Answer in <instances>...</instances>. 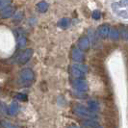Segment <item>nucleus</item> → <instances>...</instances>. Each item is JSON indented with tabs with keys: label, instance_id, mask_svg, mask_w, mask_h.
<instances>
[{
	"label": "nucleus",
	"instance_id": "nucleus-1",
	"mask_svg": "<svg viewBox=\"0 0 128 128\" xmlns=\"http://www.w3.org/2000/svg\"><path fill=\"white\" fill-rule=\"evenodd\" d=\"M35 78V74L31 68H23L18 74V83L20 87H29L31 86Z\"/></svg>",
	"mask_w": 128,
	"mask_h": 128
},
{
	"label": "nucleus",
	"instance_id": "nucleus-2",
	"mask_svg": "<svg viewBox=\"0 0 128 128\" xmlns=\"http://www.w3.org/2000/svg\"><path fill=\"white\" fill-rule=\"evenodd\" d=\"M70 72L71 76H73L76 79H84V76L88 72V68L87 66L75 63L70 66Z\"/></svg>",
	"mask_w": 128,
	"mask_h": 128
},
{
	"label": "nucleus",
	"instance_id": "nucleus-3",
	"mask_svg": "<svg viewBox=\"0 0 128 128\" xmlns=\"http://www.w3.org/2000/svg\"><path fill=\"white\" fill-rule=\"evenodd\" d=\"M73 112L78 116H85V118H96V115L92 113V111H90V109H88L83 105H75L73 107Z\"/></svg>",
	"mask_w": 128,
	"mask_h": 128
},
{
	"label": "nucleus",
	"instance_id": "nucleus-4",
	"mask_svg": "<svg viewBox=\"0 0 128 128\" xmlns=\"http://www.w3.org/2000/svg\"><path fill=\"white\" fill-rule=\"evenodd\" d=\"M72 87L74 88V90L80 92H87L89 90V85L87 83L86 80L84 79H76L74 78V80H72Z\"/></svg>",
	"mask_w": 128,
	"mask_h": 128
},
{
	"label": "nucleus",
	"instance_id": "nucleus-5",
	"mask_svg": "<svg viewBox=\"0 0 128 128\" xmlns=\"http://www.w3.org/2000/svg\"><path fill=\"white\" fill-rule=\"evenodd\" d=\"M71 59L72 61H74L75 63H78V64L83 63L85 60L83 51L79 47H73L71 50Z\"/></svg>",
	"mask_w": 128,
	"mask_h": 128
},
{
	"label": "nucleus",
	"instance_id": "nucleus-6",
	"mask_svg": "<svg viewBox=\"0 0 128 128\" xmlns=\"http://www.w3.org/2000/svg\"><path fill=\"white\" fill-rule=\"evenodd\" d=\"M32 55H33V50L31 48H27L25 50H23V51L18 55V64H26V63L31 59Z\"/></svg>",
	"mask_w": 128,
	"mask_h": 128
},
{
	"label": "nucleus",
	"instance_id": "nucleus-7",
	"mask_svg": "<svg viewBox=\"0 0 128 128\" xmlns=\"http://www.w3.org/2000/svg\"><path fill=\"white\" fill-rule=\"evenodd\" d=\"M111 7H112V10H113L114 14H116L118 18L123 19H128V9H126V8H118V7L116 6L114 3H112Z\"/></svg>",
	"mask_w": 128,
	"mask_h": 128
},
{
	"label": "nucleus",
	"instance_id": "nucleus-8",
	"mask_svg": "<svg viewBox=\"0 0 128 128\" xmlns=\"http://www.w3.org/2000/svg\"><path fill=\"white\" fill-rule=\"evenodd\" d=\"M111 27L109 24H101L97 27V34L100 38H107L110 36Z\"/></svg>",
	"mask_w": 128,
	"mask_h": 128
},
{
	"label": "nucleus",
	"instance_id": "nucleus-9",
	"mask_svg": "<svg viewBox=\"0 0 128 128\" xmlns=\"http://www.w3.org/2000/svg\"><path fill=\"white\" fill-rule=\"evenodd\" d=\"M77 45H78V47H79L82 51H87V50H89V48H90V40L88 38V37L83 36V37H81V38L78 40Z\"/></svg>",
	"mask_w": 128,
	"mask_h": 128
},
{
	"label": "nucleus",
	"instance_id": "nucleus-10",
	"mask_svg": "<svg viewBox=\"0 0 128 128\" xmlns=\"http://www.w3.org/2000/svg\"><path fill=\"white\" fill-rule=\"evenodd\" d=\"M14 14H16V8L12 5H10V6L4 8L3 10H1V18H10Z\"/></svg>",
	"mask_w": 128,
	"mask_h": 128
},
{
	"label": "nucleus",
	"instance_id": "nucleus-11",
	"mask_svg": "<svg viewBox=\"0 0 128 128\" xmlns=\"http://www.w3.org/2000/svg\"><path fill=\"white\" fill-rule=\"evenodd\" d=\"M48 8H49V5L45 1H40L38 3H37V5H36V10L40 14H44L45 12H47Z\"/></svg>",
	"mask_w": 128,
	"mask_h": 128
},
{
	"label": "nucleus",
	"instance_id": "nucleus-12",
	"mask_svg": "<svg viewBox=\"0 0 128 128\" xmlns=\"http://www.w3.org/2000/svg\"><path fill=\"white\" fill-rule=\"evenodd\" d=\"M70 25V19L68 18H61L59 21H58L57 23V26L59 28H61V29H66V28H68Z\"/></svg>",
	"mask_w": 128,
	"mask_h": 128
},
{
	"label": "nucleus",
	"instance_id": "nucleus-13",
	"mask_svg": "<svg viewBox=\"0 0 128 128\" xmlns=\"http://www.w3.org/2000/svg\"><path fill=\"white\" fill-rule=\"evenodd\" d=\"M109 38L112 40H118L120 38V30L118 28H111V32H110Z\"/></svg>",
	"mask_w": 128,
	"mask_h": 128
},
{
	"label": "nucleus",
	"instance_id": "nucleus-14",
	"mask_svg": "<svg viewBox=\"0 0 128 128\" xmlns=\"http://www.w3.org/2000/svg\"><path fill=\"white\" fill-rule=\"evenodd\" d=\"M120 38L123 40H128V26L122 25L120 29Z\"/></svg>",
	"mask_w": 128,
	"mask_h": 128
},
{
	"label": "nucleus",
	"instance_id": "nucleus-15",
	"mask_svg": "<svg viewBox=\"0 0 128 128\" xmlns=\"http://www.w3.org/2000/svg\"><path fill=\"white\" fill-rule=\"evenodd\" d=\"M88 107H89V109H90V111H92V112L97 111V110L99 109V105H98L97 101L94 100V99H90V100L88 101Z\"/></svg>",
	"mask_w": 128,
	"mask_h": 128
},
{
	"label": "nucleus",
	"instance_id": "nucleus-16",
	"mask_svg": "<svg viewBox=\"0 0 128 128\" xmlns=\"http://www.w3.org/2000/svg\"><path fill=\"white\" fill-rule=\"evenodd\" d=\"M26 44H27V40H26V38L23 36V35H18V48H24L26 46Z\"/></svg>",
	"mask_w": 128,
	"mask_h": 128
},
{
	"label": "nucleus",
	"instance_id": "nucleus-17",
	"mask_svg": "<svg viewBox=\"0 0 128 128\" xmlns=\"http://www.w3.org/2000/svg\"><path fill=\"white\" fill-rule=\"evenodd\" d=\"M114 4L116 7H118V8H126V9H128V0H120L118 2H114Z\"/></svg>",
	"mask_w": 128,
	"mask_h": 128
},
{
	"label": "nucleus",
	"instance_id": "nucleus-18",
	"mask_svg": "<svg viewBox=\"0 0 128 128\" xmlns=\"http://www.w3.org/2000/svg\"><path fill=\"white\" fill-rule=\"evenodd\" d=\"M88 127L90 128H101V126L99 125V123L96 122H94V120H90V122H86L85 123Z\"/></svg>",
	"mask_w": 128,
	"mask_h": 128
},
{
	"label": "nucleus",
	"instance_id": "nucleus-19",
	"mask_svg": "<svg viewBox=\"0 0 128 128\" xmlns=\"http://www.w3.org/2000/svg\"><path fill=\"white\" fill-rule=\"evenodd\" d=\"M12 3V0H1L0 1V6H1V10H3L4 8L10 6Z\"/></svg>",
	"mask_w": 128,
	"mask_h": 128
},
{
	"label": "nucleus",
	"instance_id": "nucleus-20",
	"mask_svg": "<svg viewBox=\"0 0 128 128\" xmlns=\"http://www.w3.org/2000/svg\"><path fill=\"white\" fill-rule=\"evenodd\" d=\"M18 105L16 104V103L13 102L12 104H11V106H10V113L12 114V115H14V113H16V111H18Z\"/></svg>",
	"mask_w": 128,
	"mask_h": 128
},
{
	"label": "nucleus",
	"instance_id": "nucleus-21",
	"mask_svg": "<svg viewBox=\"0 0 128 128\" xmlns=\"http://www.w3.org/2000/svg\"><path fill=\"white\" fill-rule=\"evenodd\" d=\"M92 18L94 19V20H98V19L101 18V14L99 11H97V10H94L92 13Z\"/></svg>",
	"mask_w": 128,
	"mask_h": 128
},
{
	"label": "nucleus",
	"instance_id": "nucleus-22",
	"mask_svg": "<svg viewBox=\"0 0 128 128\" xmlns=\"http://www.w3.org/2000/svg\"><path fill=\"white\" fill-rule=\"evenodd\" d=\"M27 96H26L25 94H16V99H18L20 101H26L27 100Z\"/></svg>",
	"mask_w": 128,
	"mask_h": 128
}]
</instances>
